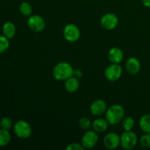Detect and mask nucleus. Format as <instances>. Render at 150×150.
<instances>
[{
	"label": "nucleus",
	"instance_id": "obj_14",
	"mask_svg": "<svg viewBox=\"0 0 150 150\" xmlns=\"http://www.w3.org/2000/svg\"><path fill=\"white\" fill-rule=\"evenodd\" d=\"M79 85H80V83H79V79L72 76L65 81L64 88L68 93H74L79 89Z\"/></svg>",
	"mask_w": 150,
	"mask_h": 150
},
{
	"label": "nucleus",
	"instance_id": "obj_19",
	"mask_svg": "<svg viewBox=\"0 0 150 150\" xmlns=\"http://www.w3.org/2000/svg\"><path fill=\"white\" fill-rule=\"evenodd\" d=\"M19 11L23 16H30L32 13V7L29 2L23 1L19 6Z\"/></svg>",
	"mask_w": 150,
	"mask_h": 150
},
{
	"label": "nucleus",
	"instance_id": "obj_16",
	"mask_svg": "<svg viewBox=\"0 0 150 150\" xmlns=\"http://www.w3.org/2000/svg\"><path fill=\"white\" fill-rule=\"evenodd\" d=\"M3 35L8 39H11L16 35V27L11 21H7L4 23L2 27Z\"/></svg>",
	"mask_w": 150,
	"mask_h": 150
},
{
	"label": "nucleus",
	"instance_id": "obj_11",
	"mask_svg": "<svg viewBox=\"0 0 150 150\" xmlns=\"http://www.w3.org/2000/svg\"><path fill=\"white\" fill-rule=\"evenodd\" d=\"M107 110V105L103 100L98 99L92 103L90 105V111L92 114L100 117L105 114Z\"/></svg>",
	"mask_w": 150,
	"mask_h": 150
},
{
	"label": "nucleus",
	"instance_id": "obj_2",
	"mask_svg": "<svg viewBox=\"0 0 150 150\" xmlns=\"http://www.w3.org/2000/svg\"><path fill=\"white\" fill-rule=\"evenodd\" d=\"M125 117V109L120 104H114L107 108L105 120L111 125L119 124Z\"/></svg>",
	"mask_w": 150,
	"mask_h": 150
},
{
	"label": "nucleus",
	"instance_id": "obj_22",
	"mask_svg": "<svg viewBox=\"0 0 150 150\" xmlns=\"http://www.w3.org/2000/svg\"><path fill=\"white\" fill-rule=\"evenodd\" d=\"M79 126L84 130H89L92 127V121L86 117H81L79 120Z\"/></svg>",
	"mask_w": 150,
	"mask_h": 150
},
{
	"label": "nucleus",
	"instance_id": "obj_3",
	"mask_svg": "<svg viewBox=\"0 0 150 150\" xmlns=\"http://www.w3.org/2000/svg\"><path fill=\"white\" fill-rule=\"evenodd\" d=\"M13 131L16 136L20 139H28L31 136L32 129L30 124L25 120H18L16 122L13 127Z\"/></svg>",
	"mask_w": 150,
	"mask_h": 150
},
{
	"label": "nucleus",
	"instance_id": "obj_17",
	"mask_svg": "<svg viewBox=\"0 0 150 150\" xmlns=\"http://www.w3.org/2000/svg\"><path fill=\"white\" fill-rule=\"evenodd\" d=\"M139 126L142 131L150 133V114H146L141 117Z\"/></svg>",
	"mask_w": 150,
	"mask_h": 150
},
{
	"label": "nucleus",
	"instance_id": "obj_8",
	"mask_svg": "<svg viewBox=\"0 0 150 150\" xmlns=\"http://www.w3.org/2000/svg\"><path fill=\"white\" fill-rule=\"evenodd\" d=\"M98 142V134L95 130H88L83 135L81 144L84 149H92L95 147Z\"/></svg>",
	"mask_w": 150,
	"mask_h": 150
},
{
	"label": "nucleus",
	"instance_id": "obj_5",
	"mask_svg": "<svg viewBox=\"0 0 150 150\" xmlns=\"http://www.w3.org/2000/svg\"><path fill=\"white\" fill-rule=\"evenodd\" d=\"M27 25L29 29L33 32H40L44 30L46 23L45 19L42 16L39 15H31L28 18Z\"/></svg>",
	"mask_w": 150,
	"mask_h": 150
},
{
	"label": "nucleus",
	"instance_id": "obj_27",
	"mask_svg": "<svg viewBox=\"0 0 150 150\" xmlns=\"http://www.w3.org/2000/svg\"><path fill=\"white\" fill-rule=\"evenodd\" d=\"M143 4L146 7L150 8V0H143Z\"/></svg>",
	"mask_w": 150,
	"mask_h": 150
},
{
	"label": "nucleus",
	"instance_id": "obj_6",
	"mask_svg": "<svg viewBox=\"0 0 150 150\" xmlns=\"http://www.w3.org/2000/svg\"><path fill=\"white\" fill-rule=\"evenodd\" d=\"M63 35L66 40L70 42H74L80 38L81 31L76 24L69 23L64 26L63 29Z\"/></svg>",
	"mask_w": 150,
	"mask_h": 150
},
{
	"label": "nucleus",
	"instance_id": "obj_18",
	"mask_svg": "<svg viewBox=\"0 0 150 150\" xmlns=\"http://www.w3.org/2000/svg\"><path fill=\"white\" fill-rule=\"evenodd\" d=\"M11 140V135L9 130L0 128V147L7 146Z\"/></svg>",
	"mask_w": 150,
	"mask_h": 150
},
{
	"label": "nucleus",
	"instance_id": "obj_9",
	"mask_svg": "<svg viewBox=\"0 0 150 150\" xmlns=\"http://www.w3.org/2000/svg\"><path fill=\"white\" fill-rule=\"evenodd\" d=\"M119 23L118 17L114 13H106L100 19L101 26L107 30H112L117 26Z\"/></svg>",
	"mask_w": 150,
	"mask_h": 150
},
{
	"label": "nucleus",
	"instance_id": "obj_4",
	"mask_svg": "<svg viewBox=\"0 0 150 150\" xmlns=\"http://www.w3.org/2000/svg\"><path fill=\"white\" fill-rule=\"evenodd\" d=\"M138 144L137 135L133 131H125L120 136V145L125 150L134 149Z\"/></svg>",
	"mask_w": 150,
	"mask_h": 150
},
{
	"label": "nucleus",
	"instance_id": "obj_20",
	"mask_svg": "<svg viewBox=\"0 0 150 150\" xmlns=\"http://www.w3.org/2000/svg\"><path fill=\"white\" fill-rule=\"evenodd\" d=\"M122 125L125 131H130L135 125V121L131 117H127L122 120Z\"/></svg>",
	"mask_w": 150,
	"mask_h": 150
},
{
	"label": "nucleus",
	"instance_id": "obj_26",
	"mask_svg": "<svg viewBox=\"0 0 150 150\" xmlns=\"http://www.w3.org/2000/svg\"><path fill=\"white\" fill-rule=\"evenodd\" d=\"M82 71L79 69H76V70H73V77H76L77 79H80L81 77H82Z\"/></svg>",
	"mask_w": 150,
	"mask_h": 150
},
{
	"label": "nucleus",
	"instance_id": "obj_21",
	"mask_svg": "<svg viewBox=\"0 0 150 150\" xmlns=\"http://www.w3.org/2000/svg\"><path fill=\"white\" fill-rule=\"evenodd\" d=\"M4 35H0V54H3L8 49L10 46V41Z\"/></svg>",
	"mask_w": 150,
	"mask_h": 150
},
{
	"label": "nucleus",
	"instance_id": "obj_7",
	"mask_svg": "<svg viewBox=\"0 0 150 150\" xmlns=\"http://www.w3.org/2000/svg\"><path fill=\"white\" fill-rule=\"evenodd\" d=\"M122 75V68L120 64L112 63L107 67L105 70V77L109 81L114 82L121 78Z\"/></svg>",
	"mask_w": 150,
	"mask_h": 150
},
{
	"label": "nucleus",
	"instance_id": "obj_15",
	"mask_svg": "<svg viewBox=\"0 0 150 150\" xmlns=\"http://www.w3.org/2000/svg\"><path fill=\"white\" fill-rule=\"evenodd\" d=\"M108 125L109 123L106 120H104V119L99 118L96 119L95 121L92 122V128L95 131H96L97 133H103V132L106 131V130L108 127Z\"/></svg>",
	"mask_w": 150,
	"mask_h": 150
},
{
	"label": "nucleus",
	"instance_id": "obj_25",
	"mask_svg": "<svg viewBox=\"0 0 150 150\" xmlns=\"http://www.w3.org/2000/svg\"><path fill=\"white\" fill-rule=\"evenodd\" d=\"M67 150H83L84 147L81 144L79 143H72L70 144L68 146L66 147Z\"/></svg>",
	"mask_w": 150,
	"mask_h": 150
},
{
	"label": "nucleus",
	"instance_id": "obj_13",
	"mask_svg": "<svg viewBox=\"0 0 150 150\" xmlns=\"http://www.w3.org/2000/svg\"><path fill=\"white\" fill-rule=\"evenodd\" d=\"M108 58L111 63L120 64L124 58V53L118 47H114L108 51Z\"/></svg>",
	"mask_w": 150,
	"mask_h": 150
},
{
	"label": "nucleus",
	"instance_id": "obj_10",
	"mask_svg": "<svg viewBox=\"0 0 150 150\" xmlns=\"http://www.w3.org/2000/svg\"><path fill=\"white\" fill-rule=\"evenodd\" d=\"M103 144L107 149H117L120 145V136L116 133H109L103 139Z\"/></svg>",
	"mask_w": 150,
	"mask_h": 150
},
{
	"label": "nucleus",
	"instance_id": "obj_12",
	"mask_svg": "<svg viewBox=\"0 0 150 150\" xmlns=\"http://www.w3.org/2000/svg\"><path fill=\"white\" fill-rule=\"evenodd\" d=\"M125 68L127 73L130 75H136L141 70V62L136 57H130L127 60Z\"/></svg>",
	"mask_w": 150,
	"mask_h": 150
},
{
	"label": "nucleus",
	"instance_id": "obj_1",
	"mask_svg": "<svg viewBox=\"0 0 150 150\" xmlns=\"http://www.w3.org/2000/svg\"><path fill=\"white\" fill-rule=\"evenodd\" d=\"M73 68L71 64L66 62H61L54 66L53 76L57 81H66L73 76Z\"/></svg>",
	"mask_w": 150,
	"mask_h": 150
},
{
	"label": "nucleus",
	"instance_id": "obj_24",
	"mask_svg": "<svg viewBox=\"0 0 150 150\" xmlns=\"http://www.w3.org/2000/svg\"><path fill=\"white\" fill-rule=\"evenodd\" d=\"M141 146L145 149L150 148V133H145L140 139Z\"/></svg>",
	"mask_w": 150,
	"mask_h": 150
},
{
	"label": "nucleus",
	"instance_id": "obj_23",
	"mask_svg": "<svg viewBox=\"0 0 150 150\" xmlns=\"http://www.w3.org/2000/svg\"><path fill=\"white\" fill-rule=\"evenodd\" d=\"M0 127L4 130H10L13 127V122H12L11 119L9 117H4L1 119L0 121Z\"/></svg>",
	"mask_w": 150,
	"mask_h": 150
}]
</instances>
